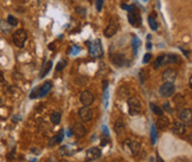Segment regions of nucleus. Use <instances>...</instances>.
Returning <instances> with one entry per match:
<instances>
[{
	"label": "nucleus",
	"instance_id": "nucleus-1",
	"mask_svg": "<svg viewBox=\"0 0 192 162\" xmlns=\"http://www.w3.org/2000/svg\"><path fill=\"white\" fill-rule=\"evenodd\" d=\"M51 89H52V82H51V81H48V82H45L44 84L39 85L38 88H36V89H33V90L31 91L30 98L31 100H35V98H38V97L46 96Z\"/></svg>",
	"mask_w": 192,
	"mask_h": 162
},
{
	"label": "nucleus",
	"instance_id": "nucleus-2",
	"mask_svg": "<svg viewBox=\"0 0 192 162\" xmlns=\"http://www.w3.org/2000/svg\"><path fill=\"white\" fill-rule=\"evenodd\" d=\"M142 110V104L141 101L139 100L138 97H131L128 100V113L132 116H137L141 113Z\"/></svg>",
	"mask_w": 192,
	"mask_h": 162
},
{
	"label": "nucleus",
	"instance_id": "nucleus-3",
	"mask_svg": "<svg viewBox=\"0 0 192 162\" xmlns=\"http://www.w3.org/2000/svg\"><path fill=\"white\" fill-rule=\"evenodd\" d=\"M89 53L93 57H95V58H98V57H101L103 54L102 44L100 42V39H95V40L91 42V44H90L89 46Z\"/></svg>",
	"mask_w": 192,
	"mask_h": 162
},
{
	"label": "nucleus",
	"instance_id": "nucleus-4",
	"mask_svg": "<svg viewBox=\"0 0 192 162\" xmlns=\"http://www.w3.org/2000/svg\"><path fill=\"white\" fill-rule=\"evenodd\" d=\"M27 39V33L24 30H17L13 33V43L18 46V48H23Z\"/></svg>",
	"mask_w": 192,
	"mask_h": 162
},
{
	"label": "nucleus",
	"instance_id": "nucleus-5",
	"mask_svg": "<svg viewBox=\"0 0 192 162\" xmlns=\"http://www.w3.org/2000/svg\"><path fill=\"white\" fill-rule=\"evenodd\" d=\"M123 148L126 151H131V154L133 155H137L139 151H140V148H141V144L139 141H132V140H126L125 143H123Z\"/></svg>",
	"mask_w": 192,
	"mask_h": 162
},
{
	"label": "nucleus",
	"instance_id": "nucleus-6",
	"mask_svg": "<svg viewBox=\"0 0 192 162\" xmlns=\"http://www.w3.org/2000/svg\"><path fill=\"white\" fill-rule=\"evenodd\" d=\"M174 91H175V86L173 83H164L159 89V94L162 97H170L173 95Z\"/></svg>",
	"mask_w": 192,
	"mask_h": 162
},
{
	"label": "nucleus",
	"instance_id": "nucleus-7",
	"mask_svg": "<svg viewBox=\"0 0 192 162\" xmlns=\"http://www.w3.org/2000/svg\"><path fill=\"white\" fill-rule=\"evenodd\" d=\"M78 116H79V118L83 122H89L93 118L94 113H93V110L89 107H83V108H81L78 110Z\"/></svg>",
	"mask_w": 192,
	"mask_h": 162
},
{
	"label": "nucleus",
	"instance_id": "nucleus-8",
	"mask_svg": "<svg viewBox=\"0 0 192 162\" xmlns=\"http://www.w3.org/2000/svg\"><path fill=\"white\" fill-rule=\"evenodd\" d=\"M192 113H191V109L189 108H185L183 109L181 111H180L179 114V120L186 124V126H191L192 124Z\"/></svg>",
	"mask_w": 192,
	"mask_h": 162
},
{
	"label": "nucleus",
	"instance_id": "nucleus-9",
	"mask_svg": "<svg viewBox=\"0 0 192 162\" xmlns=\"http://www.w3.org/2000/svg\"><path fill=\"white\" fill-rule=\"evenodd\" d=\"M79 101H81V103H82L83 105L88 107V105H90L91 103L94 102V94L89 90L83 91V92L81 94V96H79Z\"/></svg>",
	"mask_w": 192,
	"mask_h": 162
},
{
	"label": "nucleus",
	"instance_id": "nucleus-10",
	"mask_svg": "<svg viewBox=\"0 0 192 162\" xmlns=\"http://www.w3.org/2000/svg\"><path fill=\"white\" fill-rule=\"evenodd\" d=\"M161 77L165 83H173L175 81V78H177V71L173 70V69H167V70H165L162 72Z\"/></svg>",
	"mask_w": 192,
	"mask_h": 162
},
{
	"label": "nucleus",
	"instance_id": "nucleus-11",
	"mask_svg": "<svg viewBox=\"0 0 192 162\" xmlns=\"http://www.w3.org/2000/svg\"><path fill=\"white\" fill-rule=\"evenodd\" d=\"M72 132L75 134V136L76 137H83L84 135H85V132H87V129H85V127L82 124V123H79V122H76L74 127H72Z\"/></svg>",
	"mask_w": 192,
	"mask_h": 162
},
{
	"label": "nucleus",
	"instance_id": "nucleus-12",
	"mask_svg": "<svg viewBox=\"0 0 192 162\" xmlns=\"http://www.w3.org/2000/svg\"><path fill=\"white\" fill-rule=\"evenodd\" d=\"M110 58H112V62L114 63L116 66H123L126 64V58H125V56L122 53H113L110 56Z\"/></svg>",
	"mask_w": 192,
	"mask_h": 162
},
{
	"label": "nucleus",
	"instance_id": "nucleus-13",
	"mask_svg": "<svg viewBox=\"0 0 192 162\" xmlns=\"http://www.w3.org/2000/svg\"><path fill=\"white\" fill-rule=\"evenodd\" d=\"M170 127V118L167 116H159V118L156 121V128L160 130H165Z\"/></svg>",
	"mask_w": 192,
	"mask_h": 162
},
{
	"label": "nucleus",
	"instance_id": "nucleus-14",
	"mask_svg": "<svg viewBox=\"0 0 192 162\" xmlns=\"http://www.w3.org/2000/svg\"><path fill=\"white\" fill-rule=\"evenodd\" d=\"M100 156H101V150L96 147H93V148L87 150V159L88 160H91V161L97 160V159H100Z\"/></svg>",
	"mask_w": 192,
	"mask_h": 162
},
{
	"label": "nucleus",
	"instance_id": "nucleus-15",
	"mask_svg": "<svg viewBox=\"0 0 192 162\" xmlns=\"http://www.w3.org/2000/svg\"><path fill=\"white\" fill-rule=\"evenodd\" d=\"M186 132V126L181 122H175L172 126V132L175 135H184Z\"/></svg>",
	"mask_w": 192,
	"mask_h": 162
},
{
	"label": "nucleus",
	"instance_id": "nucleus-16",
	"mask_svg": "<svg viewBox=\"0 0 192 162\" xmlns=\"http://www.w3.org/2000/svg\"><path fill=\"white\" fill-rule=\"evenodd\" d=\"M118 32V25L116 24H113V23H110V24L106 27V30H104V36L110 38V37H113Z\"/></svg>",
	"mask_w": 192,
	"mask_h": 162
},
{
	"label": "nucleus",
	"instance_id": "nucleus-17",
	"mask_svg": "<svg viewBox=\"0 0 192 162\" xmlns=\"http://www.w3.org/2000/svg\"><path fill=\"white\" fill-rule=\"evenodd\" d=\"M128 21L132 25H134V26H139V25L141 24V18H140V16L137 14V12L128 13Z\"/></svg>",
	"mask_w": 192,
	"mask_h": 162
},
{
	"label": "nucleus",
	"instance_id": "nucleus-18",
	"mask_svg": "<svg viewBox=\"0 0 192 162\" xmlns=\"http://www.w3.org/2000/svg\"><path fill=\"white\" fill-rule=\"evenodd\" d=\"M114 130L116 134H121V132L125 130V122L122 118H118L116 122L114 124Z\"/></svg>",
	"mask_w": 192,
	"mask_h": 162
},
{
	"label": "nucleus",
	"instance_id": "nucleus-19",
	"mask_svg": "<svg viewBox=\"0 0 192 162\" xmlns=\"http://www.w3.org/2000/svg\"><path fill=\"white\" fill-rule=\"evenodd\" d=\"M63 137H64V132H63V130L62 132H60L55 137H52L51 140H50V142H49V144L50 146H54V144H57V143H60L62 141H63Z\"/></svg>",
	"mask_w": 192,
	"mask_h": 162
},
{
	"label": "nucleus",
	"instance_id": "nucleus-20",
	"mask_svg": "<svg viewBox=\"0 0 192 162\" xmlns=\"http://www.w3.org/2000/svg\"><path fill=\"white\" fill-rule=\"evenodd\" d=\"M51 67H52V62H50L49 60L48 63L45 64V65L43 66V69H42V71H41V73H39V78H43L46 73H48L50 70H51Z\"/></svg>",
	"mask_w": 192,
	"mask_h": 162
},
{
	"label": "nucleus",
	"instance_id": "nucleus-21",
	"mask_svg": "<svg viewBox=\"0 0 192 162\" xmlns=\"http://www.w3.org/2000/svg\"><path fill=\"white\" fill-rule=\"evenodd\" d=\"M118 95H119V97H121V98H126V97L129 95V90L127 89L126 86H120V89L118 90Z\"/></svg>",
	"mask_w": 192,
	"mask_h": 162
},
{
	"label": "nucleus",
	"instance_id": "nucleus-22",
	"mask_svg": "<svg viewBox=\"0 0 192 162\" xmlns=\"http://www.w3.org/2000/svg\"><path fill=\"white\" fill-rule=\"evenodd\" d=\"M150 105H151V109L153 110V113L156 115H158V116H162V115H164V110H162L161 108H159L158 105H156L154 103H151Z\"/></svg>",
	"mask_w": 192,
	"mask_h": 162
},
{
	"label": "nucleus",
	"instance_id": "nucleus-23",
	"mask_svg": "<svg viewBox=\"0 0 192 162\" xmlns=\"http://www.w3.org/2000/svg\"><path fill=\"white\" fill-rule=\"evenodd\" d=\"M60 113H54V114L51 115V122H52V124L56 126V124H60Z\"/></svg>",
	"mask_w": 192,
	"mask_h": 162
},
{
	"label": "nucleus",
	"instance_id": "nucleus-24",
	"mask_svg": "<svg viewBox=\"0 0 192 162\" xmlns=\"http://www.w3.org/2000/svg\"><path fill=\"white\" fill-rule=\"evenodd\" d=\"M148 24H150L152 30L156 31V29H158V23H156V20L154 19V17H152V16L148 17Z\"/></svg>",
	"mask_w": 192,
	"mask_h": 162
},
{
	"label": "nucleus",
	"instance_id": "nucleus-25",
	"mask_svg": "<svg viewBox=\"0 0 192 162\" xmlns=\"http://www.w3.org/2000/svg\"><path fill=\"white\" fill-rule=\"evenodd\" d=\"M174 103L177 104V107H181L185 104V100L181 95H177V97H174Z\"/></svg>",
	"mask_w": 192,
	"mask_h": 162
},
{
	"label": "nucleus",
	"instance_id": "nucleus-26",
	"mask_svg": "<svg viewBox=\"0 0 192 162\" xmlns=\"http://www.w3.org/2000/svg\"><path fill=\"white\" fill-rule=\"evenodd\" d=\"M139 45H140V40H139L137 37H133L132 39V46L134 49V53H137V50H138Z\"/></svg>",
	"mask_w": 192,
	"mask_h": 162
},
{
	"label": "nucleus",
	"instance_id": "nucleus-27",
	"mask_svg": "<svg viewBox=\"0 0 192 162\" xmlns=\"http://www.w3.org/2000/svg\"><path fill=\"white\" fill-rule=\"evenodd\" d=\"M164 56H165V54H161V56H159V57L156 58V63H154V67H156V69H158L159 66L164 65Z\"/></svg>",
	"mask_w": 192,
	"mask_h": 162
},
{
	"label": "nucleus",
	"instance_id": "nucleus-28",
	"mask_svg": "<svg viewBox=\"0 0 192 162\" xmlns=\"http://www.w3.org/2000/svg\"><path fill=\"white\" fill-rule=\"evenodd\" d=\"M7 23L11 25V26H16V25L18 24V20L14 18L13 16H8L7 17Z\"/></svg>",
	"mask_w": 192,
	"mask_h": 162
},
{
	"label": "nucleus",
	"instance_id": "nucleus-29",
	"mask_svg": "<svg viewBox=\"0 0 192 162\" xmlns=\"http://www.w3.org/2000/svg\"><path fill=\"white\" fill-rule=\"evenodd\" d=\"M65 66H66V60H60V63L56 65V70H57V71H62Z\"/></svg>",
	"mask_w": 192,
	"mask_h": 162
},
{
	"label": "nucleus",
	"instance_id": "nucleus-30",
	"mask_svg": "<svg viewBox=\"0 0 192 162\" xmlns=\"http://www.w3.org/2000/svg\"><path fill=\"white\" fill-rule=\"evenodd\" d=\"M103 7V0H96V10L101 11Z\"/></svg>",
	"mask_w": 192,
	"mask_h": 162
},
{
	"label": "nucleus",
	"instance_id": "nucleus-31",
	"mask_svg": "<svg viewBox=\"0 0 192 162\" xmlns=\"http://www.w3.org/2000/svg\"><path fill=\"white\" fill-rule=\"evenodd\" d=\"M79 51H81V49L78 48V46H72L71 48V51H70V53L72 56H75V54H78L79 53Z\"/></svg>",
	"mask_w": 192,
	"mask_h": 162
},
{
	"label": "nucleus",
	"instance_id": "nucleus-32",
	"mask_svg": "<svg viewBox=\"0 0 192 162\" xmlns=\"http://www.w3.org/2000/svg\"><path fill=\"white\" fill-rule=\"evenodd\" d=\"M156 127H152V142L156 143Z\"/></svg>",
	"mask_w": 192,
	"mask_h": 162
},
{
	"label": "nucleus",
	"instance_id": "nucleus-33",
	"mask_svg": "<svg viewBox=\"0 0 192 162\" xmlns=\"http://www.w3.org/2000/svg\"><path fill=\"white\" fill-rule=\"evenodd\" d=\"M151 58H152V54H151V53H146L144 56V59H142V62H144L145 64H147V63H150V62H151Z\"/></svg>",
	"mask_w": 192,
	"mask_h": 162
},
{
	"label": "nucleus",
	"instance_id": "nucleus-34",
	"mask_svg": "<svg viewBox=\"0 0 192 162\" xmlns=\"http://www.w3.org/2000/svg\"><path fill=\"white\" fill-rule=\"evenodd\" d=\"M162 109H164V110H166V111H168V113H172V109H171V107H170V104H168V103H165V104L162 105Z\"/></svg>",
	"mask_w": 192,
	"mask_h": 162
},
{
	"label": "nucleus",
	"instance_id": "nucleus-35",
	"mask_svg": "<svg viewBox=\"0 0 192 162\" xmlns=\"http://www.w3.org/2000/svg\"><path fill=\"white\" fill-rule=\"evenodd\" d=\"M76 11H77L78 14H82V16H85V10H84L83 7H82V8H81V7H77V8H76Z\"/></svg>",
	"mask_w": 192,
	"mask_h": 162
},
{
	"label": "nucleus",
	"instance_id": "nucleus-36",
	"mask_svg": "<svg viewBox=\"0 0 192 162\" xmlns=\"http://www.w3.org/2000/svg\"><path fill=\"white\" fill-rule=\"evenodd\" d=\"M107 98H108V91L107 89L104 90V95H103V100H104V104H106V107H107Z\"/></svg>",
	"mask_w": 192,
	"mask_h": 162
},
{
	"label": "nucleus",
	"instance_id": "nucleus-37",
	"mask_svg": "<svg viewBox=\"0 0 192 162\" xmlns=\"http://www.w3.org/2000/svg\"><path fill=\"white\" fill-rule=\"evenodd\" d=\"M140 79H141V83H144L145 82V71L144 70L140 71Z\"/></svg>",
	"mask_w": 192,
	"mask_h": 162
},
{
	"label": "nucleus",
	"instance_id": "nucleus-38",
	"mask_svg": "<svg viewBox=\"0 0 192 162\" xmlns=\"http://www.w3.org/2000/svg\"><path fill=\"white\" fill-rule=\"evenodd\" d=\"M103 135H104V137H108L109 136V132H108V129H107V127L106 126H103Z\"/></svg>",
	"mask_w": 192,
	"mask_h": 162
},
{
	"label": "nucleus",
	"instance_id": "nucleus-39",
	"mask_svg": "<svg viewBox=\"0 0 192 162\" xmlns=\"http://www.w3.org/2000/svg\"><path fill=\"white\" fill-rule=\"evenodd\" d=\"M108 142H109L108 137H104V138H102V146H106V144L108 143Z\"/></svg>",
	"mask_w": 192,
	"mask_h": 162
},
{
	"label": "nucleus",
	"instance_id": "nucleus-40",
	"mask_svg": "<svg viewBox=\"0 0 192 162\" xmlns=\"http://www.w3.org/2000/svg\"><path fill=\"white\" fill-rule=\"evenodd\" d=\"M4 81V75H2V72L0 71V82H2Z\"/></svg>",
	"mask_w": 192,
	"mask_h": 162
},
{
	"label": "nucleus",
	"instance_id": "nucleus-41",
	"mask_svg": "<svg viewBox=\"0 0 192 162\" xmlns=\"http://www.w3.org/2000/svg\"><path fill=\"white\" fill-rule=\"evenodd\" d=\"M146 46H147V49H151V48H152V44H151L150 42H147V44H146Z\"/></svg>",
	"mask_w": 192,
	"mask_h": 162
},
{
	"label": "nucleus",
	"instance_id": "nucleus-42",
	"mask_svg": "<svg viewBox=\"0 0 192 162\" xmlns=\"http://www.w3.org/2000/svg\"><path fill=\"white\" fill-rule=\"evenodd\" d=\"M68 136H71L72 134H71V129H68V134H66Z\"/></svg>",
	"mask_w": 192,
	"mask_h": 162
},
{
	"label": "nucleus",
	"instance_id": "nucleus-43",
	"mask_svg": "<svg viewBox=\"0 0 192 162\" xmlns=\"http://www.w3.org/2000/svg\"><path fill=\"white\" fill-rule=\"evenodd\" d=\"M156 161H158V162H162V160L160 159V156H159V155L156 156Z\"/></svg>",
	"mask_w": 192,
	"mask_h": 162
},
{
	"label": "nucleus",
	"instance_id": "nucleus-44",
	"mask_svg": "<svg viewBox=\"0 0 192 162\" xmlns=\"http://www.w3.org/2000/svg\"><path fill=\"white\" fill-rule=\"evenodd\" d=\"M121 7H122V8H125V10H127V8H128V6H127V5H125V4H122V5H121Z\"/></svg>",
	"mask_w": 192,
	"mask_h": 162
},
{
	"label": "nucleus",
	"instance_id": "nucleus-45",
	"mask_svg": "<svg viewBox=\"0 0 192 162\" xmlns=\"http://www.w3.org/2000/svg\"><path fill=\"white\" fill-rule=\"evenodd\" d=\"M58 162H68V161H66V160H60Z\"/></svg>",
	"mask_w": 192,
	"mask_h": 162
},
{
	"label": "nucleus",
	"instance_id": "nucleus-46",
	"mask_svg": "<svg viewBox=\"0 0 192 162\" xmlns=\"http://www.w3.org/2000/svg\"><path fill=\"white\" fill-rule=\"evenodd\" d=\"M42 162H49V161H46V160H43V161Z\"/></svg>",
	"mask_w": 192,
	"mask_h": 162
},
{
	"label": "nucleus",
	"instance_id": "nucleus-47",
	"mask_svg": "<svg viewBox=\"0 0 192 162\" xmlns=\"http://www.w3.org/2000/svg\"><path fill=\"white\" fill-rule=\"evenodd\" d=\"M115 162H121V161H115Z\"/></svg>",
	"mask_w": 192,
	"mask_h": 162
},
{
	"label": "nucleus",
	"instance_id": "nucleus-48",
	"mask_svg": "<svg viewBox=\"0 0 192 162\" xmlns=\"http://www.w3.org/2000/svg\"><path fill=\"white\" fill-rule=\"evenodd\" d=\"M0 102H1V101H0Z\"/></svg>",
	"mask_w": 192,
	"mask_h": 162
}]
</instances>
